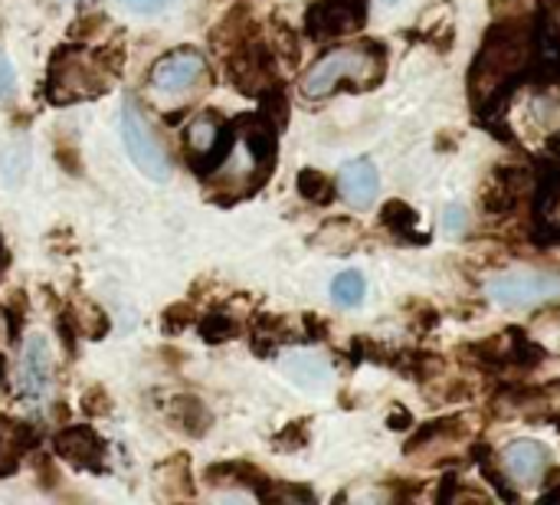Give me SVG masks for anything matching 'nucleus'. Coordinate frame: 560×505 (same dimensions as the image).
<instances>
[{
    "label": "nucleus",
    "mask_w": 560,
    "mask_h": 505,
    "mask_svg": "<svg viewBox=\"0 0 560 505\" xmlns=\"http://www.w3.org/2000/svg\"><path fill=\"white\" fill-rule=\"evenodd\" d=\"M535 66V30L522 16H509L495 23L469 69V95L476 112L492 115L505 99H512L515 85L532 72Z\"/></svg>",
    "instance_id": "f257e3e1"
},
{
    "label": "nucleus",
    "mask_w": 560,
    "mask_h": 505,
    "mask_svg": "<svg viewBox=\"0 0 560 505\" xmlns=\"http://www.w3.org/2000/svg\"><path fill=\"white\" fill-rule=\"evenodd\" d=\"M276 164V125L266 115H249L233 125L226 154L213 164V191L249 194L256 191Z\"/></svg>",
    "instance_id": "f03ea898"
},
{
    "label": "nucleus",
    "mask_w": 560,
    "mask_h": 505,
    "mask_svg": "<svg viewBox=\"0 0 560 505\" xmlns=\"http://www.w3.org/2000/svg\"><path fill=\"white\" fill-rule=\"evenodd\" d=\"M384 72H387V49H384V43L358 39V43L331 46L302 76V95L325 99L341 82L348 89H354V92H368V89H374L384 79Z\"/></svg>",
    "instance_id": "7ed1b4c3"
},
{
    "label": "nucleus",
    "mask_w": 560,
    "mask_h": 505,
    "mask_svg": "<svg viewBox=\"0 0 560 505\" xmlns=\"http://www.w3.org/2000/svg\"><path fill=\"white\" fill-rule=\"evenodd\" d=\"M112 82V69L105 66V59L92 49H59L56 59L49 62V76H46V95L56 105H69V102H85L95 99L108 89Z\"/></svg>",
    "instance_id": "20e7f679"
},
{
    "label": "nucleus",
    "mask_w": 560,
    "mask_h": 505,
    "mask_svg": "<svg viewBox=\"0 0 560 505\" xmlns=\"http://www.w3.org/2000/svg\"><path fill=\"white\" fill-rule=\"evenodd\" d=\"M489 299L502 309H538L560 296V273L548 269H518L495 276L486 286Z\"/></svg>",
    "instance_id": "39448f33"
},
{
    "label": "nucleus",
    "mask_w": 560,
    "mask_h": 505,
    "mask_svg": "<svg viewBox=\"0 0 560 505\" xmlns=\"http://www.w3.org/2000/svg\"><path fill=\"white\" fill-rule=\"evenodd\" d=\"M121 141H125L128 158L135 161V168L144 177H151L158 184L171 177V161L135 102H125V108H121Z\"/></svg>",
    "instance_id": "423d86ee"
},
{
    "label": "nucleus",
    "mask_w": 560,
    "mask_h": 505,
    "mask_svg": "<svg viewBox=\"0 0 560 505\" xmlns=\"http://www.w3.org/2000/svg\"><path fill=\"white\" fill-rule=\"evenodd\" d=\"M469 440H472L469 417L433 421L407 440V454H410V460H417L423 467H436L443 460H453Z\"/></svg>",
    "instance_id": "0eeeda50"
},
{
    "label": "nucleus",
    "mask_w": 560,
    "mask_h": 505,
    "mask_svg": "<svg viewBox=\"0 0 560 505\" xmlns=\"http://www.w3.org/2000/svg\"><path fill=\"white\" fill-rule=\"evenodd\" d=\"M472 358L486 368H518V371H532L545 361V348L538 342H532L522 329H509L495 338H486L479 345H469Z\"/></svg>",
    "instance_id": "6e6552de"
},
{
    "label": "nucleus",
    "mask_w": 560,
    "mask_h": 505,
    "mask_svg": "<svg viewBox=\"0 0 560 505\" xmlns=\"http://www.w3.org/2000/svg\"><path fill=\"white\" fill-rule=\"evenodd\" d=\"M532 194H535V174L528 168H522V164H499L489 174V181H486V187L479 194V204L492 217H509Z\"/></svg>",
    "instance_id": "1a4fd4ad"
},
{
    "label": "nucleus",
    "mask_w": 560,
    "mask_h": 505,
    "mask_svg": "<svg viewBox=\"0 0 560 505\" xmlns=\"http://www.w3.org/2000/svg\"><path fill=\"white\" fill-rule=\"evenodd\" d=\"M158 95H187L200 82H207V59L197 49H174L148 76Z\"/></svg>",
    "instance_id": "9d476101"
},
{
    "label": "nucleus",
    "mask_w": 560,
    "mask_h": 505,
    "mask_svg": "<svg viewBox=\"0 0 560 505\" xmlns=\"http://www.w3.org/2000/svg\"><path fill=\"white\" fill-rule=\"evenodd\" d=\"M368 0H315L305 13V33L318 39L348 36L364 30Z\"/></svg>",
    "instance_id": "9b49d317"
},
{
    "label": "nucleus",
    "mask_w": 560,
    "mask_h": 505,
    "mask_svg": "<svg viewBox=\"0 0 560 505\" xmlns=\"http://www.w3.org/2000/svg\"><path fill=\"white\" fill-rule=\"evenodd\" d=\"M52 388V352L46 335H30L16 365V391L26 404H43Z\"/></svg>",
    "instance_id": "f8f14e48"
},
{
    "label": "nucleus",
    "mask_w": 560,
    "mask_h": 505,
    "mask_svg": "<svg viewBox=\"0 0 560 505\" xmlns=\"http://www.w3.org/2000/svg\"><path fill=\"white\" fill-rule=\"evenodd\" d=\"M230 79L236 82L240 92L246 95H262L266 89H276V66H272V53L259 43H240L230 56Z\"/></svg>",
    "instance_id": "ddd939ff"
},
{
    "label": "nucleus",
    "mask_w": 560,
    "mask_h": 505,
    "mask_svg": "<svg viewBox=\"0 0 560 505\" xmlns=\"http://www.w3.org/2000/svg\"><path fill=\"white\" fill-rule=\"evenodd\" d=\"M502 470L505 477H512L515 486L532 490L538 483H545L548 470H551V450L538 440H512L502 450Z\"/></svg>",
    "instance_id": "4468645a"
},
{
    "label": "nucleus",
    "mask_w": 560,
    "mask_h": 505,
    "mask_svg": "<svg viewBox=\"0 0 560 505\" xmlns=\"http://www.w3.org/2000/svg\"><path fill=\"white\" fill-rule=\"evenodd\" d=\"M230 138H233V125L226 128V125H223L217 115H210V112L197 115V118L187 125V131H184V145H187L190 161L210 164V168L226 154Z\"/></svg>",
    "instance_id": "2eb2a0df"
},
{
    "label": "nucleus",
    "mask_w": 560,
    "mask_h": 505,
    "mask_svg": "<svg viewBox=\"0 0 560 505\" xmlns=\"http://www.w3.org/2000/svg\"><path fill=\"white\" fill-rule=\"evenodd\" d=\"M52 450L59 454V460H66L75 470H98L102 457H105V444L98 440V434L92 427H66L56 434Z\"/></svg>",
    "instance_id": "dca6fc26"
},
{
    "label": "nucleus",
    "mask_w": 560,
    "mask_h": 505,
    "mask_svg": "<svg viewBox=\"0 0 560 505\" xmlns=\"http://www.w3.org/2000/svg\"><path fill=\"white\" fill-rule=\"evenodd\" d=\"M377 184H381V177H377V168L371 164V158H354L338 174V191L354 210H368L374 204Z\"/></svg>",
    "instance_id": "f3484780"
},
{
    "label": "nucleus",
    "mask_w": 560,
    "mask_h": 505,
    "mask_svg": "<svg viewBox=\"0 0 560 505\" xmlns=\"http://www.w3.org/2000/svg\"><path fill=\"white\" fill-rule=\"evenodd\" d=\"M381 223H384L397 240H404V243H413V246L430 243V237L420 230V214H417L410 204H404V200H387L384 210H381Z\"/></svg>",
    "instance_id": "a211bd4d"
},
{
    "label": "nucleus",
    "mask_w": 560,
    "mask_h": 505,
    "mask_svg": "<svg viewBox=\"0 0 560 505\" xmlns=\"http://www.w3.org/2000/svg\"><path fill=\"white\" fill-rule=\"evenodd\" d=\"M515 408L525 411L528 417L551 421L560 431V385H545V388H535V391L512 394V411Z\"/></svg>",
    "instance_id": "6ab92c4d"
},
{
    "label": "nucleus",
    "mask_w": 560,
    "mask_h": 505,
    "mask_svg": "<svg viewBox=\"0 0 560 505\" xmlns=\"http://www.w3.org/2000/svg\"><path fill=\"white\" fill-rule=\"evenodd\" d=\"M26 447H30V431L10 417H0V477L16 473Z\"/></svg>",
    "instance_id": "aec40b11"
},
{
    "label": "nucleus",
    "mask_w": 560,
    "mask_h": 505,
    "mask_svg": "<svg viewBox=\"0 0 560 505\" xmlns=\"http://www.w3.org/2000/svg\"><path fill=\"white\" fill-rule=\"evenodd\" d=\"M282 371L289 375L292 385L305 388V391H322L328 385V365L318 355H292L282 361Z\"/></svg>",
    "instance_id": "412c9836"
},
{
    "label": "nucleus",
    "mask_w": 560,
    "mask_h": 505,
    "mask_svg": "<svg viewBox=\"0 0 560 505\" xmlns=\"http://www.w3.org/2000/svg\"><path fill=\"white\" fill-rule=\"evenodd\" d=\"M26 168H30V141L13 138L10 145H3V151H0V177H3V184L20 187L23 177H26Z\"/></svg>",
    "instance_id": "4be33fe9"
},
{
    "label": "nucleus",
    "mask_w": 560,
    "mask_h": 505,
    "mask_svg": "<svg viewBox=\"0 0 560 505\" xmlns=\"http://www.w3.org/2000/svg\"><path fill=\"white\" fill-rule=\"evenodd\" d=\"M295 187H299V194H302L308 204L325 207V204H331V200H335V184H331V177H328L325 171H318V168H305V171H299Z\"/></svg>",
    "instance_id": "5701e85b"
},
{
    "label": "nucleus",
    "mask_w": 560,
    "mask_h": 505,
    "mask_svg": "<svg viewBox=\"0 0 560 505\" xmlns=\"http://www.w3.org/2000/svg\"><path fill=\"white\" fill-rule=\"evenodd\" d=\"M364 296H368V283H364V276H361L358 269H345V273L335 276V283H331V299H335L341 309H358V306L364 302Z\"/></svg>",
    "instance_id": "b1692460"
},
{
    "label": "nucleus",
    "mask_w": 560,
    "mask_h": 505,
    "mask_svg": "<svg viewBox=\"0 0 560 505\" xmlns=\"http://www.w3.org/2000/svg\"><path fill=\"white\" fill-rule=\"evenodd\" d=\"M236 332H240V329H236V322H233V319H226V315H207V319L200 322V335H203V342H210V345L230 342Z\"/></svg>",
    "instance_id": "393cba45"
},
{
    "label": "nucleus",
    "mask_w": 560,
    "mask_h": 505,
    "mask_svg": "<svg viewBox=\"0 0 560 505\" xmlns=\"http://www.w3.org/2000/svg\"><path fill=\"white\" fill-rule=\"evenodd\" d=\"M259 500L266 503H315V496L308 490L299 486H272V490H259Z\"/></svg>",
    "instance_id": "a878e982"
},
{
    "label": "nucleus",
    "mask_w": 560,
    "mask_h": 505,
    "mask_svg": "<svg viewBox=\"0 0 560 505\" xmlns=\"http://www.w3.org/2000/svg\"><path fill=\"white\" fill-rule=\"evenodd\" d=\"M443 227H446V233H450V237H463V233H466V227H469L466 207L450 204V207H446V214H443Z\"/></svg>",
    "instance_id": "bb28decb"
},
{
    "label": "nucleus",
    "mask_w": 560,
    "mask_h": 505,
    "mask_svg": "<svg viewBox=\"0 0 560 505\" xmlns=\"http://www.w3.org/2000/svg\"><path fill=\"white\" fill-rule=\"evenodd\" d=\"M16 89V72L7 56H0V102H7Z\"/></svg>",
    "instance_id": "cd10ccee"
},
{
    "label": "nucleus",
    "mask_w": 560,
    "mask_h": 505,
    "mask_svg": "<svg viewBox=\"0 0 560 505\" xmlns=\"http://www.w3.org/2000/svg\"><path fill=\"white\" fill-rule=\"evenodd\" d=\"M125 10H131V13H158V10H164L171 0H118Z\"/></svg>",
    "instance_id": "c85d7f7f"
},
{
    "label": "nucleus",
    "mask_w": 560,
    "mask_h": 505,
    "mask_svg": "<svg viewBox=\"0 0 560 505\" xmlns=\"http://www.w3.org/2000/svg\"><path fill=\"white\" fill-rule=\"evenodd\" d=\"M410 424H413L410 411H404V408H394V414H390L387 427H390V431H410Z\"/></svg>",
    "instance_id": "c756f323"
},
{
    "label": "nucleus",
    "mask_w": 560,
    "mask_h": 505,
    "mask_svg": "<svg viewBox=\"0 0 560 505\" xmlns=\"http://www.w3.org/2000/svg\"><path fill=\"white\" fill-rule=\"evenodd\" d=\"M381 3H387V7H390V3H397V0H381Z\"/></svg>",
    "instance_id": "7c9ffc66"
},
{
    "label": "nucleus",
    "mask_w": 560,
    "mask_h": 505,
    "mask_svg": "<svg viewBox=\"0 0 560 505\" xmlns=\"http://www.w3.org/2000/svg\"><path fill=\"white\" fill-rule=\"evenodd\" d=\"M558 26H560V0H558Z\"/></svg>",
    "instance_id": "2f4dec72"
}]
</instances>
